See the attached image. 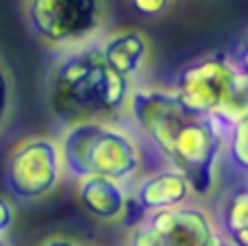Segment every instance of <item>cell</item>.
Segmentation results:
<instances>
[{
    "label": "cell",
    "mask_w": 248,
    "mask_h": 246,
    "mask_svg": "<svg viewBox=\"0 0 248 246\" xmlns=\"http://www.w3.org/2000/svg\"><path fill=\"white\" fill-rule=\"evenodd\" d=\"M126 118L144 146L187 179L194 196L216 194L227 142L216 122L187 109L172 90L153 87H133Z\"/></svg>",
    "instance_id": "obj_1"
},
{
    "label": "cell",
    "mask_w": 248,
    "mask_h": 246,
    "mask_svg": "<svg viewBox=\"0 0 248 246\" xmlns=\"http://www.w3.org/2000/svg\"><path fill=\"white\" fill-rule=\"evenodd\" d=\"M133 83L107 63L100 39L59 52L48 74V107L65 126L126 120Z\"/></svg>",
    "instance_id": "obj_2"
},
{
    "label": "cell",
    "mask_w": 248,
    "mask_h": 246,
    "mask_svg": "<svg viewBox=\"0 0 248 246\" xmlns=\"http://www.w3.org/2000/svg\"><path fill=\"white\" fill-rule=\"evenodd\" d=\"M59 142L63 172L74 179L107 177L131 190L144 174V142L124 120L65 126Z\"/></svg>",
    "instance_id": "obj_3"
},
{
    "label": "cell",
    "mask_w": 248,
    "mask_h": 246,
    "mask_svg": "<svg viewBox=\"0 0 248 246\" xmlns=\"http://www.w3.org/2000/svg\"><path fill=\"white\" fill-rule=\"evenodd\" d=\"M198 116L227 133L248 111V81L229 52H207L179 70L170 87Z\"/></svg>",
    "instance_id": "obj_4"
},
{
    "label": "cell",
    "mask_w": 248,
    "mask_h": 246,
    "mask_svg": "<svg viewBox=\"0 0 248 246\" xmlns=\"http://www.w3.org/2000/svg\"><path fill=\"white\" fill-rule=\"evenodd\" d=\"M29 29L59 52L103 37L107 0H24Z\"/></svg>",
    "instance_id": "obj_5"
},
{
    "label": "cell",
    "mask_w": 248,
    "mask_h": 246,
    "mask_svg": "<svg viewBox=\"0 0 248 246\" xmlns=\"http://www.w3.org/2000/svg\"><path fill=\"white\" fill-rule=\"evenodd\" d=\"M63 164L59 142L46 135H31L16 144L7 157L4 183L17 200H39L61 181Z\"/></svg>",
    "instance_id": "obj_6"
},
{
    "label": "cell",
    "mask_w": 248,
    "mask_h": 246,
    "mask_svg": "<svg viewBox=\"0 0 248 246\" xmlns=\"http://www.w3.org/2000/svg\"><path fill=\"white\" fill-rule=\"evenodd\" d=\"M128 246H231L218 231L209 209L181 205L148 214L133 227Z\"/></svg>",
    "instance_id": "obj_7"
},
{
    "label": "cell",
    "mask_w": 248,
    "mask_h": 246,
    "mask_svg": "<svg viewBox=\"0 0 248 246\" xmlns=\"http://www.w3.org/2000/svg\"><path fill=\"white\" fill-rule=\"evenodd\" d=\"M131 196L146 214L166 212L187 205L194 196L187 179L174 168H159L155 172L141 174L131 185Z\"/></svg>",
    "instance_id": "obj_8"
},
{
    "label": "cell",
    "mask_w": 248,
    "mask_h": 246,
    "mask_svg": "<svg viewBox=\"0 0 248 246\" xmlns=\"http://www.w3.org/2000/svg\"><path fill=\"white\" fill-rule=\"evenodd\" d=\"M209 214L229 244L248 246V174L216 194Z\"/></svg>",
    "instance_id": "obj_9"
},
{
    "label": "cell",
    "mask_w": 248,
    "mask_h": 246,
    "mask_svg": "<svg viewBox=\"0 0 248 246\" xmlns=\"http://www.w3.org/2000/svg\"><path fill=\"white\" fill-rule=\"evenodd\" d=\"M100 48L107 63L131 83L148 65L150 44L148 37L137 29H122L111 35H105L100 37Z\"/></svg>",
    "instance_id": "obj_10"
},
{
    "label": "cell",
    "mask_w": 248,
    "mask_h": 246,
    "mask_svg": "<svg viewBox=\"0 0 248 246\" xmlns=\"http://www.w3.org/2000/svg\"><path fill=\"white\" fill-rule=\"evenodd\" d=\"M77 194L78 203L83 205L90 216L98 218L103 222L122 220L124 209L128 203V187L107 177H83L77 179Z\"/></svg>",
    "instance_id": "obj_11"
},
{
    "label": "cell",
    "mask_w": 248,
    "mask_h": 246,
    "mask_svg": "<svg viewBox=\"0 0 248 246\" xmlns=\"http://www.w3.org/2000/svg\"><path fill=\"white\" fill-rule=\"evenodd\" d=\"M224 159H227L237 172H242V177L248 174V111L227 131Z\"/></svg>",
    "instance_id": "obj_12"
},
{
    "label": "cell",
    "mask_w": 248,
    "mask_h": 246,
    "mask_svg": "<svg viewBox=\"0 0 248 246\" xmlns=\"http://www.w3.org/2000/svg\"><path fill=\"white\" fill-rule=\"evenodd\" d=\"M174 0H128L133 11L144 17H161L170 11Z\"/></svg>",
    "instance_id": "obj_13"
},
{
    "label": "cell",
    "mask_w": 248,
    "mask_h": 246,
    "mask_svg": "<svg viewBox=\"0 0 248 246\" xmlns=\"http://www.w3.org/2000/svg\"><path fill=\"white\" fill-rule=\"evenodd\" d=\"M13 220H16V212H13V205L9 203V199L0 196V235H4L11 229Z\"/></svg>",
    "instance_id": "obj_14"
},
{
    "label": "cell",
    "mask_w": 248,
    "mask_h": 246,
    "mask_svg": "<svg viewBox=\"0 0 248 246\" xmlns=\"http://www.w3.org/2000/svg\"><path fill=\"white\" fill-rule=\"evenodd\" d=\"M233 59H235V63H237V68L242 70V74L246 77V81H248V35L244 39H242V44L237 46V50L233 52Z\"/></svg>",
    "instance_id": "obj_15"
},
{
    "label": "cell",
    "mask_w": 248,
    "mask_h": 246,
    "mask_svg": "<svg viewBox=\"0 0 248 246\" xmlns=\"http://www.w3.org/2000/svg\"><path fill=\"white\" fill-rule=\"evenodd\" d=\"M39 246H81L77 242V240H72V238H63V235H57V238H48V240H44Z\"/></svg>",
    "instance_id": "obj_16"
},
{
    "label": "cell",
    "mask_w": 248,
    "mask_h": 246,
    "mask_svg": "<svg viewBox=\"0 0 248 246\" xmlns=\"http://www.w3.org/2000/svg\"><path fill=\"white\" fill-rule=\"evenodd\" d=\"M0 246H9V244L4 242V240H2V235H0Z\"/></svg>",
    "instance_id": "obj_17"
},
{
    "label": "cell",
    "mask_w": 248,
    "mask_h": 246,
    "mask_svg": "<svg viewBox=\"0 0 248 246\" xmlns=\"http://www.w3.org/2000/svg\"><path fill=\"white\" fill-rule=\"evenodd\" d=\"M2 120H4V113H0V124H2Z\"/></svg>",
    "instance_id": "obj_18"
}]
</instances>
